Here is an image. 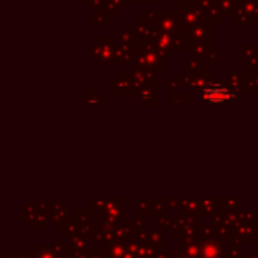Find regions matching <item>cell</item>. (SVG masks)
<instances>
[{
    "label": "cell",
    "instance_id": "6da1fadb",
    "mask_svg": "<svg viewBox=\"0 0 258 258\" xmlns=\"http://www.w3.org/2000/svg\"><path fill=\"white\" fill-rule=\"evenodd\" d=\"M230 98H231V92L221 85H213L203 91V100L210 103H224Z\"/></svg>",
    "mask_w": 258,
    "mask_h": 258
}]
</instances>
